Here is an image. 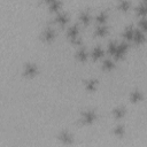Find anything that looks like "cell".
I'll return each instance as SVG.
<instances>
[{
    "instance_id": "6da1fadb",
    "label": "cell",
    "mask_w": 147,
    "mask_h": 147,
    "mask_svg": "<svg viewBox=\"0 0 147 147\" xmlns=\"http://www.w3.org/2000/svg\"><path fill=\"white\" fill-rule=\"evenodd\" d=\"M126 51H127V44L126 42H121V44H118L117 49H116L114 55H115V57H122L125 54Z\"/></svg>"
},
{
    "instance_id": "7a4b0ae2",
    "label": "cell",
    "mask_w": 147,
    "mask_h": 147,
    "mask_svg": "<svg viewBox=\"0 0 147 147\" xmlns=\"http://www.w3.org/2000/svg\"><path fill=\"white\" fill-rule=\"evenodd\" d=\"M95 116H96V115H95V111H94V110H86V111L83 114V121L90 123V122H92V121L95 119Z\"/></svg>"
},
{
    "instance_id": "3957f363",
    "label": "cell",
    "mask_w": 147,
    "mask_h": 147,
    "mask_svg": "<svg viewBox=\"0 0 147 147\" xmlns=\"http://www.w3.org/2000/svg\"><path fill=\"white\" fill-rule=\"evenodd\" d=\"M60 140L64 141V142H71L72 141V134L69 131H61L59 134Z\"/></svg>"
},
{
    "instance_id": "277c9868",
    "label": "cell",
    "mask_w": 147,
    "mask_h": 147,
    "mask_svg": "<svg viewBox=\"0 0 147 147\" xmlns=\"http://www.w3.org/2000/svg\"><path fill=\"white\" fill-rule=\"evenodd\" d=\"M41 36H42L44 39H46V40H51V39L54 38L55 32H54V30H53L52 28H46V29L44 30V32H42Z\"/></svg>"
},
{
    "instance_id": "5b68a950",
    "label": "cell",
    "mask_w": 147,
    "mask_h": 147,
    "mask_svg": "<svg viewBox=\"0 0 147 147\" xmlns=\"http://www.w3.org/2000/svg\"><path fill=\"white\" fill-rule=\"evenodd\" d=\"M68 37L70 38V39H72V40H75L76 38H77V36H78V28H77V25H72V26H70L69 29H68Z\"/></svg>"
},
{
    "instance_id": "8992f818",
    "label": "cell",
    "mask_w": 147,
    "mask_h": 147,
    "mask_svg": "<svg viewBox=\"0 0 147 147\" xmlns=\"http://www.w3.org/2000/svg\"><path fill=\"white\" fill-rule=\"evenodd\" d=\"M133 40L136 41V42H142L144 40H145V36H144V32L141 31V30H139V29H137V30H134V34H133Z\"/></svg>"
},
{
    "instance_id": "52a82bcc",
    "label": "cell",
    "mask_w": 147,
    "mask_h": 147,
    "mask_svg": "<svg viewBox=\"0 0 147 147\" xmlns=\"http://www.w3.org/2000/svg\"><path fill=\"white\" fill-rule=\"evenodd\" d=\"M36 71H37V67H36L34 64H32V63L25 64V67H24V74H25V75L31 76V75H34Z\"/></svg>"
},
{
    "instance_id": "ba28073f",
    "label": "cell",
    "mask_w": 147,
    "mask_h": 147,
    "mask_svg": "<svg viewBox=\"0 0 147 147\" xmlns=\"http://www.w3.org/2000/svg\"><path fill=\"white\" fill-rule=\"evenodd\" d=\"M55 21H56L57 23H60V24L65 23V22L68 21V14H67V13H64V11L59 13V14L56 15V17H55Z\"/></svg>"
},
{
    "instance_id": "9c48e42d",
    "label": "cell",
    "mask_w": 147,
    "mask_h": 147,
    "mask_svg": "<svg viewBox=\"0 0 147 147\" xmlns=\"http://www.w3.org/2000/svg\"><path fill=\"white\" fill-rule=\"evenodd\" d=\"M133 34H134V30L132 29V26H127V28H125L123 36H124L126 39H133Z\"/></svg>"
},
{
    "instance_id": "30bf717a",
    "label": "cell",
    "mask_w": 147,
    "mask_h": 147,
    "mask_svg": "<svg viewBox=\"0 0 147 147\" xmlns=\"http://www.w3.org/2000/svg\"><path fill=\"white\" fill-rule=\"evenodd\" d=\"M103 55V51L101 47H95L93 51H92V56L94 59H100L101 56Z\"/></svg>"
},
{
    "instance_id": "8fae6325",
    "label": "cell",
    "mask_w": 147,
    "mask_h": 147,
    "mask_svg": "<svg viewBox=\"0 0 147 147\" xmlns=\"http://www.w3.org/2000/svg\"><path fill=\"white\" fill-rule=\"evenodd\" d=\"M137 11H138L139 14H142V15L147 14V1H144V2H141V3L138 6V8H137Z\"/></svg>"
},
{
    "instance_id": "7c38bea8",
    "label": "cell",
    "mask_w": 147,
    "mask_h": 147,
    "mask_svg": "<svg viewBox=\"0 0 147 147\" xmlns=\"http://www.w3.org/2000/svg\"><path fill=\"white\" fill-rule=\"evenodd\" d=\"M79 18H80V21H82L83 23H88V21H90V18H91V15H90L88 11L85 10V11H82V13H80Z\"/></svg>"
},
{
    "instance_id": "4fadbf2b",
    "label": "cell",
    "mask_w": 147,
    "mask_h": 147,
    "mask_svg": "<svg viewBox=\"0 0 147 147\" xmlns=\"http://www.w3.org/2000/svg\"><path fill=\"white\" fill-rule=\"evenodd\" d=\"M113 113H114V115H115V117H116V118H121V117L124 115L125 110H124V108H123V107H116V108L113 110Z\"/></svg>"
},
{
    "instance_id": "5bb4252c",
    "label": "cell",
    "mask_w": 147,
    "mask_h": 147,
    "mask_svg": "<svg viewBox=\"0 0 147 147\" xmlns=\"http://www.w3.org/2000/svg\"><path fill=\"white\" fill-rule=\"evenodd\" d=\"M95 85H96V80L95 79H87L85 82V86H86L87 90H94Z\"/></svg>"
},
{
    "instance_id": "9a60e30c",
    "label": "cell",
    "mask_w": 147,
    "mask_h": 147,
    "mask_svg": "<svg viewBox=\"0 0 147 147\" xmlns=\"http://www.w3.org/2000/svg\"><path fill=\"white\" fill-rule=\"evenodd\" d=\"M117 46H118V44L116 42V41H111V42H109V45H108V52L110 53V54H115V52H116V49H117Z\"/></svg>"
},
{
    "instance_id": "2e32d148",
    "label": "cell",
    "mask_w": 147,
    "mask_h": 147,
    "mask_svg": "<svg viewBox=\"0 0 147 147\" xmlns=\"http://www.w3.org/2000/svg\"><path fill=\"white\" fill-rule=\"evenodd\" d=\"M140 99H141V92L140 91L136 90V91H133L131 93V100L132 101H139Z\"/></svg>"
},
{
    "instance_id": "e0dca14e",
    "label": "cell",
    "mask_w": 147,
    "mask_h": 147,
    "mask_svg": "<svg viewBox=\"0 0 147 147\" xmlns=\"http://www.w3.org/2000/svg\"><path fill=\"white\" fill-rule=\"evenodd\" d=\"M106 33H107V28L105 25H100L95 29V34H98V36H103Z\"/></svg>"
},
{
    "instance_id": "ac0fdd59",
    "label": "cell",
    "mask_w": 147,
    "mask_h": 147,
    "mask_svg": "<svg viewBox=\"0 0 147 147\" xmlns=\"http://www.w3.org/2000/svg\"><path fill=\"white\" fill-rule=\"evenodd\" d=\"M86 56H87V53H86V51H85V48H79L78 49V52H77V57L79 59V60H85L86 59Z\"/></svg>"
},
{
    "instance_id": "d6986e66",
    "label": "cell",
    "mask_w": 147,
    "mask_h": 147,
    "mask_svg": "<svg viewBox=\"0 0 147 147\" xmlns=\"http://www.w3.org/2000/svg\"><path fill=\"white\" fill-rule=\"evenodd\" d=\"M106 18H107V14H106L105 11L98 13V15H96V21H98V22H101V23H102Z\"/></svg>"
},
{
    "instance_id": "ffe728a7",
    "label": "cell",
    "mask_w": 147,
    "mask_h": 147,
    "mask_svg": "<svg viewBox=\"0 0 147 147\" xmlns=\"http://www.w3.org/2000/svg\"><path fill=\"white\" fill-rule=\"evenodd\" d=\"M60 6H61V2H59V1H51L49 2V8L52 10H57Z\"/></svg>"
},
{
    "instance_id": "44dd1931",
    "label": "cell",
    "mask_w": 147,
    "mask_h": 147,
    "mask_svg": "<svg viewBox=\"0 0 147 147\" xmlns=\"http://www.w3.org/2000/svg\"><path fill=\"white\" fill-rule=\"evenodd\" d=\"M114 132H115L116 134H118V136H122L123 132H124V127H123V125H116L115 129H114Z\"/></svg>"
},
{
    "instance_id": "7402d4cb",
    "label": "cell",
    "mask_w": 147,
    "mask_h": 147,
    "mask_svg": "<svg viewBox=\"0 0 147 147\" xmlns=\"http://www.w3.org/2000/svg\"><path fill=\"white\" fill-rule=\"evenodd\" d=\"M113 65H114V63H113V61L111 60H105L103 61V68L105 69H110V68H113Z\"/></svg>"
},
{
    "instance_id": "603a6c76",
    "label": "cell",
    "mask_w": 147,
    "mask_h": 147,
    "mask_svg": "<svg viewBox=\"0 0 147 147\" xmlns=\"http://www.w3.org/2000/svg\"><path fill=\"white\" fill-rule=\"evenodd\" d=\"M139 25H140V28L142 29V30H145V31H147V18H141L140 20V22H139Z\"/></svg>"
},
{
    "instance_id": "cb8c5ba5",
    "label": "cell",
    "mask_w": 147,
    "mask_h": 147,
    "mask_svg": "<svg viewBox=\"0 0 147 147\" xmlns=\"http://www.w3.org/2000/svg\"><path fill=\"white\" fill-rule=\"evenodd\" d=\"M118 7H119L121 9H123V10H125V9H127V8L130 7V2H127V1H121V2L118 3Z\"/></svg>"
}]
</instances>
